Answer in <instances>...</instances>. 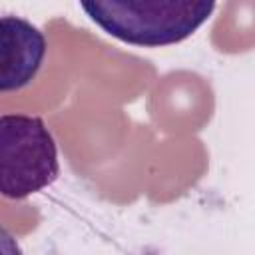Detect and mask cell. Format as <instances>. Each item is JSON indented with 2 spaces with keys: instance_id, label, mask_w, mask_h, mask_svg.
Listing matches in <instances>:
<instances>
[{
  "instance_id": "3957f363",
  "label": "cell",
  "mask_w": 255,
  "mask_h": 255,
  "mask_svg": "<svg viewBox=\"0 0 255 255\" xmlns=\"http://www.w3.org/2000/svg\"><path fill=\"white\" fill-rule=\"evenodd\" d=\"M46 56L44 34L20 16L0 18V92L26 88Z\"/></svg>"
},
{
  "instance_id": "7a4b0ae2",
  "label": "cell",
  "mask_w": 255,
  "mask_h": 255,
  "mask_svg": "<svg viewBox=\"0 0 255 255\" xmlns=\"http://www.w3.org/2000/svg\"><path fill=\"white\" fill-rule=\"evenodd\" d=\"M58 147L38 116H0V191L8 199H24L58 179Z\"/></svg>"
},
{
  "instance_id": "6da1fadb",
  "label": "cell",
  "mask_w": 255,
  "mask_h": 255,
  "mask_svg": "<svg viewBox=\"0 0 255 255\" xmlns=\"http://www.w3.org/2000/svg\"><path fill=\"white\" fill-rule=\"evenodd\" d=\"M86 16L112 38L159 48L189 38L215 10L211 0H90Z\"/></svg>"
}]
</instances>
